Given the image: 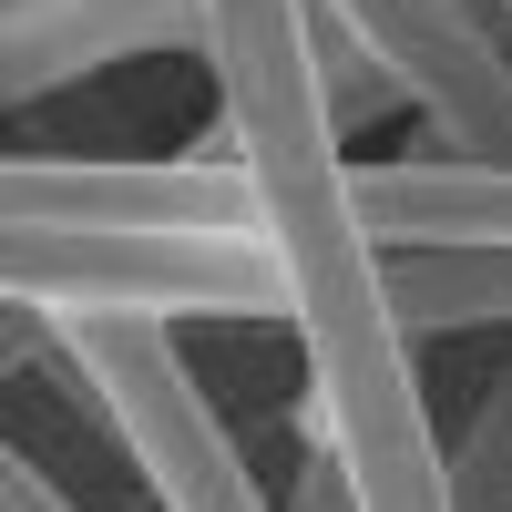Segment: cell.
Here are the masks:
<instances>
[{
	"label": "cell",
	"instance_id": "obj_7",
	"mask_svg": "<svg viewBox=\"0 0 512 512\" xmlns=\"http://www.w3.org/2000/svg\"><path fill=\"white\" fill-rule=\"evenodd\" d=\"M349 185H359V226L379 246H512V164L420 154V164H369Z\"/></svg>",
	"mask_w": 512,
	"mask_h": 512
},
{
	"label": "cell",
	"instance_id": "obj_10",
	"mask_svg": "<svg viewBox=\"0 0 512 512\" xmlns=\"http://www.w3.org/2000/svg\"><path fill=\"white\" fill-rule=\"evenodd\" d=\"M441 461H451V512H512V369L482 390L472 431H461Z\"/></svg>",
	"mask_w": 512,
	"mask_h": 512
},
{
	"label": "cell",
	"instance_id": "obj_13",
	"mask_svg": "<svg viewBox=\"0 0 512 512\" xmlns=\"http://www.w3.org/2000/svg\"><path fill=\"white\" fill-rule=\"evenodd\" d=\"M502 11H512V0H502Z\"/></svg>",
	"mask_w": 512,
	"mask_h": 512
},
{
	"label": "cell",
	"instance_id": "obj_3",
	"mask_svg": "<svg viewBox=\"0 0 512 512\" xmlns=\"http://www.w3.org/2000/svg\"><path fill=\"white\" fill-rule=\"evenodd\" d=\"M0 287L41 318H277L287 267L267 236H113V226H11Z\"/></svg>",
	"mask_w": 512,
	"mask_h": 512
},
{
	"label": "cell",
	"instance_id": "obj_4",
	"mask_svg": "<svg viewBox=\"0 0 512 512\" xmlns=\"http://www.w3.org/2000/svg\"><path fill=\"white\" fill-rule=\"evenodd\" d=\"M11 226H113V236H267L256 226V175L246 154H175V164H72V154H21L0 175Z\"/></svg>",
	"mask_w": 512,
	"mask_h": 512
},
{
	"label": "cell",
	"instance_id": "obj_6",
	"mask_svg": "<svg viewBox=\"0 0 512 512\" xmlns=\"http://www.w3.org/2000/svg\"><path fill=\"white\" fill-rule=\"evenodd\" d=\"M134 52H205V0H11L0 11V93L11 103L62 93Z\"/></svg>",
	"mask_w": 512,
	"mask_h": 512
},
{
	"label": "cell",
	"instance_id": "obj_11",
	"mask_svg": "<svg viewBox=\"0 0 512 512\" xmlns=\"http://www.w3.org/2000/svg\"><path fill=\"white\" fill-rule=\"evenodd\" d=\"M287 512H359V482H349V461H338L328 441H308V472H297Z\"/></svg>",
	"mask_w": 512,
	"mask_h": 512
},
{
	"label": "cell",
	"instance_id": "obj_5",
	"mask_svg": "<svg viewBox=\"0 0 512 512\" xmlns=\"http://www.w3.org/2000/svg\"><path fill=\"white\" fill-rule=\"evenodd\" d=\"M461 164H512V62L461 0H328Z\"/></svg>",
	"mask_w": 512,
	"mask_h": 512
},
{
	"label": "cell",
	"instance_id": "obj_12",
	"mask_svg": "<svg viewBox=\"0 0 512 512\" xmlns=\"http://www.w3.org/2000/svg\"><path fill=\"white\" fill-rule=\"evenodd\" d=\"M0 512H72V502L31 472V451H11V461H0Z\"/></svg>",
	"mask_w": 512,
	"mask_h": 512
},
{
	"label": "cell",
	"instance_id": "obj_2",
	"mask_svg": "<svg viewBox=\"0 0 512 512\" xmlns=\"http://www.w3.org/2000/svg\"><path fill=\"white\" fill-rule=\"evenodd\" d=\"M11 359H52V379L134 451V472L154 482L164 512H277L256 492L246 451L226 441L216 400L175 359L164 318H41V308H11Z\"/></svg>",
	"mask_w": 512,
	"mask_h": 512
},
{
	"label": "cell",
	"instance_id": "obj_9",
	"mask_svg": "<svg viewBox=\"0 0 512 512\" xmlns=\"http://www.w3.org/2000/svg\"><path fill=\"white\" fill-rule=\"evenodd\" d=\"M308 62H318V93H328V123L349 134V123H379L400 113V82L369 62V41L328 11V0H308Z\"/></svg>",
	"mask_w": 512,
	"mask_h": 512
},
{
	"label": "cell",
	"instance_id": "obj_1",
	"mask_svg": "<svg viewBox=\"0 0 512 512\" xmlns=\"http://www.w3.org/2000/svg\"><path fill=\"white\" fill-rule=\"evenodd\" d=\"M205 62L226 82V134L256 175V226L287 267V318L308 338L297 441H328L359 512H451V461L420 420L410 338L379 287V236L338 164V123L308 62V0H205Z\"/></svg>",
	"mask_w": 512,
	"mask_h": 512
},
{
	"label": "cell",
	"instance_id": "obj_8",
	"mask_svg": "<svg viewBox=\"0 0 512 512\" xmlns=\"http://www.w3.org/2000/svg\"><path fill=\"white\" fill-rule=\"evenodd\" d=\"M400 338H461L512 318V246H379Z\"/></svg>",
	"mask_w": 512,
	"mask_h": 512
}]
</instances>
